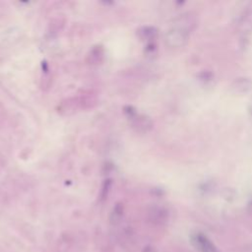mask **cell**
Here are the masks:
<instances>
[{"label":"cell","instance_id":"obj_6","mask_svg":"<svg viewBox=\"0 0 252 252\" xmlns=\"http://www.w3.org/2000/svg\"><path fill=\"white\" fill-rule=\"evenodd\" d=\"M192 242L201 252H219L212 241L201 232H196L192 235Z\"/></svg>","mask_w":252,"mask_h":252},{"label":"cell","instance_id":"obj_10","mask_svg":"<svg viewBox=\"0 0 252 252\" xmlns=\"http://www.w3.org/2000/svg\"><path fill=\"white\" fill-rule=\"evenodd\" d=\"M110 186H111V180L110 179L104 180V182L102 184V187H101V192H100V199H101V201H103L107 197L109 189H110Z\"/></svg>","mask_w":252,"mask_h":252},{"label":"cell","instance_id":"obj_4","mask_svg":"<svg viewBox=\"0 0 252 252\" xmlns=\"http://www.w3.org/2000/svg\"><path fill=\"white\" fill-rule=\"evenodd\" d=\"M129 118L132 121V127L140 133H147L151 131L154 126V123L150 117L143 114H138L137 112H135Z\"/></svg>","mask_w":252,"mask_h":252},{"label":"cell","instance_id":"obj_12","mask_svg":"<svg viewBox=\"0 0 252 252\" xmlns=\"http://www.w3.org/2000/svg\"><path fill=\"white\" fill-rule=\"evenodd\" d=\"M246 210H247V213H248L249 215H251V216H252V200L247 204Z\"/></svg>","mask_w":252,"mask_h":252},{"label":"cell","instance_id":"obj_2","mask_svg":"<svg viewBox=\"0 0 252 252\" xmlns=\"http://www.w3.org/2000/svg\"><path fill=\"white\" fill-rule=\"evenodd\" d=\"M198 26V17L194 12H185L178 15L173 23L172 27L180 29L187 33L191 34Z\"/></svg>","mask_w":252,"mask_h":252},{"label":"cell","instance_id":"obj_5","mask_svg":"<svg viewBox=\"0 0 252 252\" xmlns=\"http://www.w3.org/2000/svg\"><path fill=\"white\" fill-rule=\"evenodd\" d=\"M252 90V80L249 77L235 78L230 84V91L235 94H247Z\"/></svg>","mask_w":252,"mask_h":252},{"label":"cell","instance_id":"obj_9","mask_svg":"<svg viewBox=\"0 0 252 252\" xmlns=\"http://www.w3.org/2000/svg\"><path fill=\"white\" fill-rule=\"evenodd\" d=\"M197 79L204 83V84H207V83H210L213 81L214 79V74L210 71V70H203L201 71L200 73L197 74Z\"/></svg>","mask_w":252,"mask_h":252},{"label":"cell","instance_id":"obj_7","mask_svg":"<svg viewBox=\"0 0 252 252\" xmlns=\"http://www.w3.org/2000/svg\"><path fill=\"white\" fill-rule=\"evenodd\" d=\"M138 33H139V36L141 37V39L147 40V41H152L157 38V36L158 34V31L155 27L146 26V27H142L138 31Z\"/></svg>","mask_w":252,"mask_h":252},{"label":"cell","instance_id":"obj_13","mask_svg":"<svg viewBox=\"0 0 252 252\" xmlns=\"http://www.w3.org/2000/svg\"><path fill=\"white\" fill-rule=\"evenodd\" d=\"M248 115H249L250 119L252 120V99L250 100V103L248 105Z\"/></svg>","mask_w":252,"mask_h":252},{"label":"cell","instance_id":"obj_8","mask_svg":"<svg viewBox=\"0 0 252 252\" xmlns=\"http://www.w3.org/2000/svg\"><path fill=\"white\" fill-rule=\"evenodd\" d=\"M123 213H124V208H123V205L118 203L116 204L111 213H110V216H109V222L112 224V225H116L118 224L121 220H122V217H123Z\"/></svg>","mask_w":252,"mask_h":252},{"label":"cell","instance_id":"obj_1","mask_svg":"<svg viewBox=\"0 0 252 252\" xmlns=\"http://www.w3.org/2000/svg\"><path fill=\"white\" fill-rule=\"evenodd\" d=\"M190 34L186 32L172 27L164 34V43L172 49H178L185 46L189 40Z\"/></svg>","mask_w":252,"mask_h":252},{"label":"cell","instance_id":"obj_11","mask_svg":"<svg viewBox=\"0 0 252 252\" xmlns=\"http://www.w3.org/2000/svg\"><path fill=\"white\" fill-rule=\"evenodd\" d=\"M142 252H157V250H156L155 247H153V246H151V245H148V246H146V247L143 249Z\"/></svg>","mask_w":252,"mask_h":252},{"label":"cell","instance_id":"obj_3","mask_svg":"<svg viewBox=\"0 0 252 252\" xmlns=\"http://www.w3.org/2000/svg\"><path fill=\"white\" fill-rule=\"evenodd\" d=\"M149 221L156 226L165 225L169 220V212L161 206H154L148 213Z\"/></svg>","mask_w":252,"mask_h":252}]
</instances>
